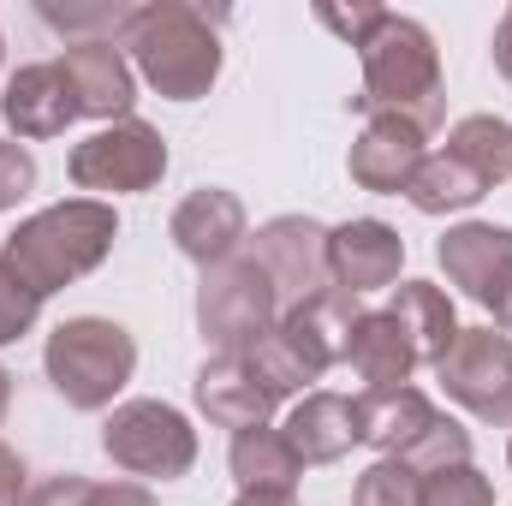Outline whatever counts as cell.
<instances>
[{"instance_id": "8", "label": "cell", "mask_w": 512, "mask_h": 506, "mask_svg": "<svg viewBox=\"0 0 512 506\" xmlns=\"http://www.w3.org/2000/svg\"><path fill=\"white\" fill-rule=\"evenodd\" d=\"M102 453L126 471V477H155L173 483L197 465V429L185 411H173L167 399H126L114 405V417L102 423Z\"/></svg>"}, {"instance_id": "7", "label": "cell", "mask_w": 512, "mask_h": 506, "mask_svg": "<svg viewBox=\"0 0 512 506\" xmlns=\"http://www.w3.org/2000/svg\"><path fill=\"white\" fill-rule=\"evenodd\" d=\"M274 322H280V292H274L268 268L251 251L203 268V286H197V334L215 346V358H245L256 340L274 334Z\"/></svg>"}, {"instance_id": "12", "label": "cell", "mask_w": 512, "mask_h": 506, "mask_svg": "<svg viewBox=\"0 0 512 506\" xmlns=\"http://www.w3.org/2000/svg\"><path fill=\"white\" fill-rule=\"evenodd\" d=\"M60 72H66V84H72L78 120H102V126L131 120L137 72H131L126 48H114V42H66Z\"/></svg>"}, {"instance_id": "6", "label": "cell", "mask_w": 512, "mask_h": 506, "mask_svg": "<svg viewBox=\"0 0 512 506\" xmlns=\"http://www.w3.org/2000/svg\"><path fill=\"white\" fill-rule=\"evenodd\" d=\"M42 370L72 411H108L137 370V340L108 316H72L48 334Z\"/></svg>"}, {"instance_id": "39", "label": "cell", "mask_w": 512, "mask_h": 506, "mask_svg": "<svg viewBox=\"0 0 512 506\" xmlns=\"http://www.w3.org/2000/svg\"><path fill=\"white\" fill-rule=\"evenodd\" d=\"M507 465H512V447H507Z\"/></svg>"}, {"instance_id": "33", "label": "cell", "mask_w": 512, "mask_h": 506, "mask_svg": "<svg viewBox=\"0 0 512 506\" xmlns=\"http://www.w3.org/2000/svg\"><path fill=\"white\" fill-rule=\"evenodd\" d=\"M90 506H161L143 483H96L90 489Z\"/></svg>"}, {"instance_id": "38", "label": "cell", "mask_w": 512, "mask_h": 506, "mask_svg": "<svg viewBox=\"0 0 512 506\" xmlns=\"http://www.w3.org/2000/svg\"><path fill=\"white\" fill-rule=\"evenodd\" d=\"M0 60H6V42H0Z\"/></svg>"}, {"instance_id": "26", "label": "cell", "mask_w": 512, "mask_h": 506, "mask_svg": "<svg viewBox=\"0 0 512 506\" xmlns=\"http://www.w3.org/2000/svg\"><path fill=\"white\" fill-rule=\"evenodd\" d=\"M352 506H423V477L405 459H376L358 477V501Z\"/></svg>"}, {"instance_id": "16", "label": "cell", "mask_w": 512, "mask_h": 506, "mask_svg": "<svg viewBox=\"0 0 512 506\" xmlns=\"http://www.w3.org/2000/svg\"><path fill=\"white\" fill-rule=\"evenodd\" d=\"M245 239H251L245 203L233 191H221V185H203V191H191L173 209V245H179V256H191L197 268H215V262L239 256Z\"/></svg>"}, {"instance_id": "31", "label": "cell", "mask_w": 512, "mask_h": 506, "mask_svg": "<svg viewBox=\"0 0 512 506\" xmlns=\"http://www.w3.org/2000/svg\"><path fill=\"white\" fill-rule=\"evenodd\" d=\"M90 489H96L90 477H78V471H60V477L36 483L24 506H90Z\"/></svg>"}, {"instance_id": "24", "label": "cell", "mask_w": 512, "mask_h": 506, "mask_svg": "<svg viewBox=\"0 0 512 506\" xmlns=\"http://www.w3.org/2000/svg\"><path fill=\"white\" fill-rule=\"evenodd\" d=\"M447 155H459L489 191L512 179V120H495V114H465L459 126L447 131Z\"/></svg>"}, {"instance_id": "35", "label": "cell", "mask_w": 512, "mask_h": 506, "mask_svg": "<svg viewBox=\"0 0 512 506\" xmlns=\"http://www.w3.org/2000/svg\"><path fill=\"white\" fill-rule=\"evenodd\" d=\"M483 310L495 316V328H501V334H512V274H507V286H501V292H495Z\"/></svg>"}, {"instance_id": "22", "label": "cell", "mask_w": 512, "mask_h": 506, "mask_svg": "<svg viewBox=\"0 0 512 506\" xmlns=\"http://www.w3.org/2000/svg\"><path fill=\"white\" fill-rule=\"evenodd\" d=\"M239 489H262V495H292L298 477H304V459L292 453L286 429H245L233 435V453H227Z\"/></svg>"}, {"instance_id": "17", "label": "cell", "mask_w": 512, "mask_h": 506, "mask_svg": "<svg viewBox=\"0 0 512 506\" xmlns=\"http://www.w3.org/2000/svg\"><path fill=\"white\" fill-rule=\"evenodd\" d=\"M423 131L411 126V120H399V114H370L364 131H358V143H352V155H346V167H352V179L364 185V191H376V197H399L411 179H417V167H423Z\"/></svg>"}, {"instance_id": "30", "label": "cell", "mask_w": 512, "mask_h": 506, "mask_svg": "<svg viewBox=\"0 0 512 506\" xmlns=\"http://www.w3.org/2000/svg\"><path fill=\"white\" fill-rule=\"evenodd\" d=\"M30 185H36V155L24 143H0V215L18 209L30 197Z\"/></svg>"}, {"instance_id": "14", "label": "cell", "mask_w": 512, "mask_h": 506, "mask_svg": "<svg viewBox=\"0 0 512 506\" xmlns=\"http://www.w3.org/2000/svg\"><path fill=\"white\" fill-rule=\"evenodd\" d=\"M191 393H197V411L209 423L233 429V435L268 429V417L280 411V393L262 381V370H256L251 358H209L197 370V381H191Z\"/></svg>"}, {"instance_id": "1", "label": "cell", "mask_w": 512, "mask_h": 506, "mask_svg": "<svg viewBox=\"0 0 512 506\" xmlns=\"http://www.w3.org/2000/svg\"><path fill=\"white\" fill-rule=\"evenodd\" d=\"M114 239H120V215L102 197H72V203H54V209L18 221V233L6 239L0 262L36 298H48V292L72 286V280L96 274L114 251Z\"/></svg>"}, {"instance_id": "34", "label": "cell", "mask_w": 512, "mask_h": 506, "mask_svg": "<svg viewBox=\"0 0 512 506\" xmlns=\"http://www.w3.org/2000/svg\"><path fill=\"white\" fill-rule=\"evenodd\" d=\"M489 48H495V72L512 84V6L501 12V24H495V42H489Z\"/></svg>"}, {"instance_id": "18", "label": "cell", "mask_w": 512, "mask_h": 506, "mask_svg": "<svg viewBox=\"0 0 512 506\" xmlns=\"http://www.w3.org/2000/svg\"><path fill=\"white\" fill-rule=\"evenodd\" d=\"M0 114H6V126L18 131V137H60V131L78 120V102H72V84H66L60 60L18 66L6 78Z\"/></svg>"}, {"instance_id": "19", "label": "cell", "mask_w": 512, "mask_h": 506, "mask_svg": "<svg viewBox=\"0 0 512 506\" xmlns=\"http://www.w3.org/2000/svg\"><path fill=\"white\" fill-rule=\"evenodd\" d=\"M286 441H292V453L304 459V471L346 459V453L364 441V429H358V399H346V393H304V399L292 405V417H286Z\"/></svg>"}, {"instance_id": "21", "label": "cell", "mask_w": 512, "mask_h": 506, "mask_svg": "<svg viewBox=\"0 0 512 506\" xmlns=\"http://www.w3.org/2000/svg\"><path fill=\"white\" fill-rule=\"evenodd\" d=\"M346 364L358 370V381H370V387H405L411 370H417V352H411L405 328H399L387 310H364V316L352 322Z\"/></svg>"}, {"instance_id": "27", "label": "cell", "mask_w": 512, "mask_h": 506, "mask_svg": "<svg viewBox=\"0 0 512 506\" xmlns=\"http://www.w3.org/2000/svg\"><path fill=\"white\" fill-rule=\"evenodd\" d=\"M423 506H495V483L477 465H447L423 477Z\"/></svg>"}, {"instance_id": "15", "label": "cell", "mask_w": 512, "mask_h": 506, "mask_svg": "<svg viewBox=\"0 0 512 506\" xmlns=\"http://www.w3.org/2000/svg\"><path fill=\"white\" fill-rule=\"evenodd\" d=\"M435 262H441V274H447L471 304H489L512 274V227H495V221H459V227L441 233Z\"/></svg>"}, {"instance_id": "11", "label": "cell", "mask_w": 512, "mask_h": 506, "mask_svg": "<svg viewBox=\"0 0 512 506\" xmlns=\"http://www.w3.org/2000/svg\"><path fill=\"white\" fill-rule=\"evenodd\" d=\"M251 256L268 268V280L280 292V316L334 286V274H328V227L310 221V215H274L268 227H256Z\"/></svg>"}, {"instance_id": "37", "label": "cell", "mask_w": 512, "mask_h": 506, "mask_svg": "<svg viewBox=\"0 0 512 506\" xmlns=\"http://www.w3.org/2000/svg\"><path fill=\"white\" fill-rule=\"evenodd\" d=\"M6 405H12V370L0 364V423H6Z\"/></svg>"}, {"instance_id": "20", "label": "cell", "mask_w": 512, "mask_h": 506, "mask_svg": "<svg viewBox=\"0 0 512 506\" xmlns=\"http://www.w3.org/2000/svg\"><path fill=\"white\" fill-rule=\"evenodd\" d=\"M387 316L405 328V340H411V352H417V364H441L447 358V346L459 340V316H453V298L435 286V280H399L393 286V304H387Z\"/></svg>"}, {"instance_id": "32", "label": "cell", "mask_w": 512, "mask_h": 506, "mask_svg": "<svg viewBox=\"0 0 512 506\" xmlns=\"http://www.w3.org/2000/svg\"><path fill=\"white\" fill-rule=\"evenodd\" d=\"M30 501V471H24V459L0 441V506H24Z\"/></svg>"}, {"instance_id": "9", "label": "cell", "mask_w": 512, "mask_h": 506, "mask_svg": "<svg viewBox=\"0 0 512 506\" xmlns=\"http://www.w3.org/2000/svg\"><path fill=\"white\" fill-rule=\"evenodd\" d=\"M72 185L78 191H114V197H131V191H155L161 173H167V143L149 120H114L96 137H84L66 161Z\"/></svg>"}, {"instance_id": "5", "label": "cell", "mask_w": 512, "mask_h": 506, "mask_svg": "<svg viewBox=\"0 0 512 506\" xmlns=\"http://www.w3.org/2000/svg\"><path fill=\"white\" fill-rule=\"evenodd\" d=\"M358 429L382 459H405L417 477H435L447 465H471V429L447 417L429 393L405 387H364Z\"/></svg>"}, {"instance_id": "2", "label": "cell", "mask_w": 512, "mask_h": 506, "mask_svg": "<svg viewBox=\"0 0 512 506\" xmlns=\"http://www.w3.org/2000/svg\"><path fill=\"white\" fill-rule=\"evenodd\" d=\"M364 60V90L352 96L364 114H399L411 126L429 131L447 120V84H441V48L435 36L405 18V12H387L376 24V36L358 48Z\"/></svg>"}, {"instance_id": "36", "label": "cell", "mask_w": 512, "mask_h": 506, "mask_svg": "<svg viewBox=\"0 0 512 506\" xmlns=\"http://www.w3.org/2000/svg\"><path fill=\"white\" fill-rule=\"evenodd\" d=\"M233 506H298L292 495H262V489H239V501Z\"/></svg>"}, {"instance_id": "23", "label": "cell", "mask_w": 512, "mask_h": 506, "mask_svg": "<svg viewBox=\"0 0 512 506\" xmlns=\"http://www.w3.org/2000/svg\"><path fill=\"white\" fill-rule=\"evenodd\" d=\"M405 197H411V209H417V215H459V209L483 203V197H489V185H483L459 155L435 149V155H423V167H417V179L405 185Z\"/></svg>"}, {"instance_id": "25", "label": "cell", "mask_w": 512, "mask_h": 506, "mask_svg": "<svg viewBox=\"0 0 512 506\" xmlns=\"http://www.w3.org/2000/svg\"><path fill=\"white\" fill-rule=\"evenodd\" d=\"M131 12L126 0H42V24H54V30H66V36H78V42H120L131 30Z\"/></svg>"}, {"instance_id": "29", "label": "cell", "mask_w": 512, "mask_h": 506, "mask_svg": "<svg viewBox=\"0 0 512 506\" xmlns=\"http://www.w3.org/2000/svg\"><path fill=\"white\" fill-rule=\"evenodd\" d=\"M316 18H322L334 36H346L352 48H364V42L376 36V24L387 18V6H376V0H358V6H334V0H316Z\"/></svg>"}, {"instance_id": "3", "label": "cell", "mask_w": 512, "mask_h": 506, "mask_svg": "<svg viewBox=\"0 0 512 506\" xmlns=\"http://www.w3.org/2000/svg\"><path fill=\"white\" fill-rule=\"evenodd\" d=\"M137 78L167 102H197L221 78V36L203 6L185 0H149L131 12V30L120 36Z\"/></svg>"}, {"instance_id": "13", "label": "cell", "mask_w": 512, "mask_h": 506, "mask_svg": "<svg viewBox=\"0 0 512 506\" xmlns=\"http://www.w3.org/2000/svg\"><path fill=\"white\" fill-rule=\"evenodd\" d=\"M399 262H405V239L387 221H376V215H358L346 227H328V274L352 298L399 286Z\"/></svg>"}, {"instance_id": "10", "label": "cell", "mask_w": 512, "mask_h": 506, "mask_svg": "<svg viewBox=\"0 0 512 506\" xmlns=\"http://www.w3.org/2000/svg\"><path fill=\"white\" fill-rule=\"evenodd\" d=\"M453 405H465L477 423H512V334L501 328H459L447 358L435 364Z\"/></svg>"}, {"instance_id": "4", "label": "cell", "mask_w": 512, "mask_h": 506, "mask_svg": "<svg viewBox=\"0 0 512 506\" xmlns=\"http://www.w3.org/2000/svg\"><path fill=\"white\" fill-rule=\"evenodd\" d=\"M358 316H364V304H358L352 292L328 286L322 298L286 310V316L274 322V334L256 340L245 358L262 370V381H268L280 399H286V393H304L310 381H322L334 364H346V340H352V322H358Z\"/></svg>"}, {"instance_id": "28", "label": "cell", "mask_w": 512, "mask_h": 506, "mask_svg": "<svg viewBox=\"0 0 512 506\" xmlns=\"http://www.w3.org/2000/svg\"><path fill=\"white\" fill-rule=\"evenodd\" d=\"M36 316H42V298L0 262V346H12V340H24L30 328H36Z\"/></svg>"}]
</instances>
